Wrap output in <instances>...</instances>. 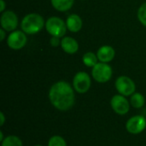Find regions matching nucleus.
<instances>
[{"instance_id":"1a4fd4ad","label":"nucleus","mask_w":146,"mask_h":146,"mask_svg":"<svg viewBox=\"0 0 146 146\" xmlns=\"http://www.w3.org/2000/svg\"><path fill=\"white\" fill-rule=\"evenodd\" d=\"M126 128L131 134H139L146 128V119L142 115H134L127 121Z\"/></svg>"},{"instance_id":"20e7f679","label":"nucleus","mask_w":146,"mask_h":146,"mask_svg":"<svg viewBox=\"0 0 146 146\" xmlns=\"http://www.w3.org/2000/svg\"><path fill=\"white\" fill-rule=\"evenodd\" d=\"M112 68L105 62H98L92 70V75L93 79L98 83H106L112 77Z\"/></svg>"},{"instance_id":"dca6fc26","label":"nucleus","mask_w":146,"mask_h":146,"mask_svg":"<svg viewBox=\"0 0 146 146\" xmlns=\"http://www.w3.org/2000/svg\"><path fill=\"white\" fill-rule=\"evenodd\" d=\"M98 56L93 52H86L83 55L82 62L83 63L89 68H93L98 63Z\"/></svg>"},{"instance_id":"4be33fe9","label":"nucleus","mask_w":146,"mask_h":146,"mask_svg":"<svg viewBox=\"0 0 146 146\" xmlns=\"http://www.w3.org/2000/svg\"><path fill=\"white\" fill-rule=\"evenodd\" d=\"M5 30L3 28H0V40L1 41H3L4 38H5Z\"/></svg>"},{"instance_id":"aec40b11","label":"nucleus","mask_w":146,"mask_h":146,"mask_svg":"<svg viewBox=\"0 0 146 146\" xmlns=\"http://www.w3.org/2000/svg\"><path fill=\"white\" fill-rule=\"evenodd\" d=\"M50 44L53 46V47H56L58 46L59 44H61V40H60V38L58 37H53L50 38Z\"/></svg>"},{"instance_id":"f257e3e1","label":"nucleus","mask_w":146,"mask_h":146,"mask_svg":"<svg viewBox=\"0 0 146 146\" xmlns=\"http://www.w3.org/2000/svg\"><path fill=\"white\" fill-rule=\"evenodd\" d=\"M74 88L66 81H57L49 91V99L51 104L61 111L70 110L75 102Z\"/></svg>"},{"instance_id":"5701e85b","label":"nucleus","mask_w":146,"mask_h":146,"mask_svg":"<svg viewBox=\"0 0 146 146\" xmlns=\"http://www.w3.org/2000/svg\"><path fill=\"white\" fill-rule=\"evenodd\" d=\"M0 117H1V120H0V126H3L4 122H5V116H4V114L3 112H0Z\"/></svg>"},{"instance_id":"7ed1b4c3","label":"nucleus","mask_w":146,"mask_h":146,"mask_svg":"<svg viewBox=\"0 0 146 146\" xmlns=\"http://www.w3.org/2000/svg\"><path fill=\"white\" fill-rule=\"evenodd\" d=\"M45 29L51 36L62 38L66 34L68 27L66 22H64L61 18L52 16L46 21Z\"/></svg>"},{"instance_id":"0eeeda50","label":"nucleus","mask_w":146,"mask_h":146,"mask_svg":"<svg viewBox=\"0 0 146 146\" xmlns=\"http://www.w3.org/2000/svg\"><path fill=\"white\" fill-rule=\"evenodd\" d=\"M130 103L123 95H115L110 101L112 110L120 115H125L129 112Z\"/></svg>"},{"instance_id":"423d86ee","label":"nucleus","mask_w":146,"mask_h":146,"mask_svg":"<svg viewBox=\"0 0 146 146\" xmlns=\"http://www.w3.org/2000/svg\"><path fill=\"white\" fill-rule=\"evenodd\" d=\"M91 78L86 72H78L73 80V87L78 93L83 94L89 91L91 87Z\"/></svg>"},{"instance_id":"6e6552de","label":"nucleus","mask_w":146,"mask_h":146,"mask_svg":"<svg viewBox=\"0 0 146 146\" xmlns=\"http://www.w3.org/2000/svg\"><path fill=\"white\" fill-rule=\"evenodd\" d=\"M27 42V35L21 31H13L7 38L8 46L15 50L22 49Z\"/></svg>"},{"instance_id":"393cba45","label":"nucleus","mask_w":146,"mask_h":146,"mask_svg":"<svg viewBox=\"0 0 146 146\" xmlns=\"http://www.w3.org/2000/svg\"><path fill=\"white\" fill-rule=\"evenodd\" d=\"M35 146H42V145H35Z\"/></svg>"},{"instance_id":"a211bd4d","label":"nucleus","mask_w":146,"mask_h":146,"mask_svg":"<svg viewBox=\"0 0 146 146\" xmlns=\"http://www.w3.org/2000/svg\"><path fill=\"white\" fill-rule=\"evenodd\" d=\"M48 146H67V143L62 137L55 135L50 139L48 142Z\"/></svg>"},{"instance_id":"9b49d317","label":"nucleus","mask_w":146,"mask_h":146,"mask_svg":"<svg viewBox=\"0 0 146 146\" xmlns=\"http://www.w3.org/2000/svg\"><path fill=\"white\" fill-rule=\"evenodd\" d=\"M115 55V51L114 48L110 45L101 46L97 52V56L98 60L101 62H105V63L111 62L114 59Z\"/></svg>"},{"instance_id":"f3484780","label":"nucleus","mask_w":146,"mask_h":146,"mask_svg":"<svg viewBox=\"0 0 146 146\" xmlns=\"http://www.w3.org/2000/svg\"><path fill=\"white\" fill-rule=\"evenodd\" d=\"M1 146H22V141L17 136L9 135L1 142Z\"/></svg>"},{"instance_id":"9d476101","label":"nucleus","mask_w":146,"mask_h":146,"mask_svg":"<svg viewBox=\"0 0 146 146\" xmlns=\"http://www.w3.org/2000/svg\"><path fill=\"white\" fill-rule=\"evenodd\" d=\"M2 28L7 32H13L18 26V17L15 12L11 10L4 11L0 17Z\"/></svg>"},{"instance_id":"412c9836","label":"nucleus","mask_w":146,"mask_h":146,"mask_svg":"<svg viewBox=\"0 0 146 146\" xmlns=\"http://www.w3.org/2000/svg\"><path fill=\"white\" fill-rule=\"evenodd\" d=\"M5 7H6V3H5L4 0H0V12L3 13Z\"/></svg>"},{"instance_id":"ddd939ff","label":"nucleus","mask_w":146,"mask_h":146,"mask_svg":"<svg viewBox=\"0 0 146 146\" xmlns=\"http://www.w3.org/2000/svg\"><path fill=\"white\" fill-rule=\"evenodd\" d=\"M66 25L68 29L72 32V33H77L79 31H80V29L82 28V19L80 18V15H76V14H72L70 15L66 21Z\"/></svg>"},{"instance_id":"6ab92c4d","label":"nucleus","mask_w":146,"mask_h":146,"mask_svg":"<svg viewBox=\"0 0 146 146\" xmlns=\"http://www.w3.org/2000/svg\"><path fill=\"white\" fill-rule=\"evenodd\" d=\"M138 18L141 24L146 27V2L139 7L138 10Z\"/></svg>"},{"instance_id":"2eb2a0df","label":"nucleus","mask_w":146,"mask_h":146,"mask_svg":"<svg viewBox=\"0 0 146 146\" xmlns=\"http://www.w3.org/2000/svg\"><path fill=\"white\" fill-rule=\"evenodd\" d=\"M145 97L139 93V92H134L132 96H131V99H130V104L131 105L135 108V109H140L145 105Z\"/></svg>"},{"instance_id":"4468645a","label":"nucleus","mask_w":146,"mask_h":146,"mask_svg":"<svg viewBox=\"0 0 146 146\" xmlns=\"http://www.w3.org/2000/svg\"><path fill=\"white\" fill-rule=\"evenodd\" d=\"M50 2L56 10L64 12L73 7L74 0H50Z\"/></svg>"},{"instance_id":"b1692460","label":"nucleus","mask_w":146,"mask_h":146,"mask_svg":"<svg viewBox=\"0 0 146 146\" xmlns=\"http://www.w3.org/2000/svg\"><path fill=\"white\" fill-rule=\"evenodd\" d=\"M4 139H5V138L3 137V132H2V131H0V141L2 142Z\"/></svg>"},{"instance_id":"39448f33","label":"nucleus","mask_w":146,"mask_h":146,"mask_svg":"<svg viewBox=\"0 0 146 146\" xmlns=\"http://www.w3.org/2000/svg\"><path fill=\"white\" fill-rule=\"evenodd\" d=\"M115 88L117 92L125 97L132 96L136 90L134 81L127 76H120L115 80Z\"/></svg>"},{"instance_id":"f8f14e48","label":"nucleus","mask_w":146,"mask_h":146,"mask_svg":"<svg viewBox=\"0 0 146 146\" xmlns=\"http://www.w3.org/2000/svg\"><path fill=\"white\" fill-rule=\"evenodd\" d=\"M62 49L68 54H74L79 50L78 42L72 37H64L61 40Z\"/></svg>"},{"instance_id":"f03ea898","label":"nucleus","mask_w":146,"mask_h":146,"mask_svg":"<svg viewBox=\"0 0 146 146\" xmlns=\"http://www.w3.org/2000/svg\"><path fill=\"white\" fill-rule=\"evenodd\" d=\"M44 26V18L37 13H31L25 15L21 23L22 32L26 34H35L38 33Z\"/></svg>"}]
</instances>
